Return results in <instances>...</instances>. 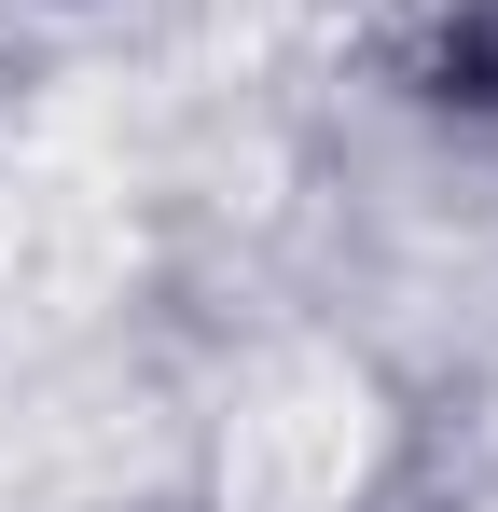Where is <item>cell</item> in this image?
Masks as SVG:
<instances>
[{
  "mask_svg": "<svg viewBox=\"0 0 498 512\" xmlns=\"http://www.w3.org/2000/svg\"><path fill=\"white\" fill-rule=\"evenodd\" d=\"M388 471V402L346 346H277L222 416L208 512H374Z\"/></svg>",
  "mask_w": 498,
  "mask_h": 512,
  "instance_id": "1",
  "label": "cell"
}]
</instances>
